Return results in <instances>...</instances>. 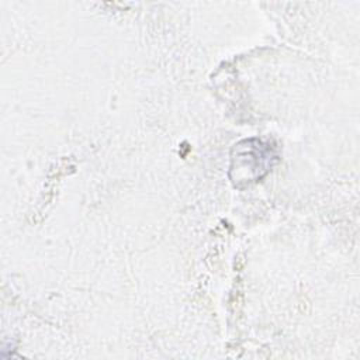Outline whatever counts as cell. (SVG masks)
Segmentation results:
<instances>
[{
	"mask_svg": "<svg viewBox=\"0 0 360 360\" xmlns=\"http://www.w3.org/2000/svg\"><path fill=\"white\" fill-rule=\"evenodd\" d=\"M277 160L273 146L257 138L238 142L232 148L229 177L235 187L242 188L267 174Z\"/></svg>",
	"mask_w": 360,
	"mask_h": 360,
	"instance_id": "cell-1",
	"label": "cell"
}]
</instances>
